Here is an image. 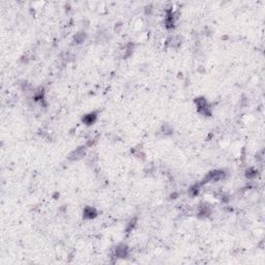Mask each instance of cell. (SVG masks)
<instances>
[{
	"instance_id": "obj_3",
	"label": "cell",
	"mask_w": 265,
	"mask_h": 265,
	"mask_svg": "<svg viewBox=\"0 0 265 265\" xmlns=\"http://www.w3.org/2000/svg\"><path fill=\"white\" fill-rule=\"evenodd\" d=\"M84 214L86 215V216H88V218H91V216H93L95 214V210L93 208H91V207H87V208H85Z\"/></svg>"
},
{
	"instance_id": "obj_2",
	"label": "cell",
	"mask_w": 265,
	"mask_h": 265,
	"mask_svg": "<svg viewBox=\"0 0 265 265\" xmlns=\"http://www.w3.org/2000/svg\"><path fill=\"white\" fill-rule=\"evenodd\" d=\"M127 247L122 245V247H119L118 249H116V255L118 257H120V258H124L127 256Z\"/></svg>"
},
{
	"instance_id": "obj_1",
	"label": "cell",
	"mask_w": 265,
	"mask_h": 265,
	"mask_svg": "<svg viewBox=\"0 0 265 265\" xmlns=\"http://www.w3.org/2000/svg\"><path fill=\"white\" fill-rule=\"evenodd\" d=\"M224 176H225V174L223 172H220V171H215V172L209 174L208 180H210V181H219V180H221V179H222Z\"/></svg>"
}]
</instances>
